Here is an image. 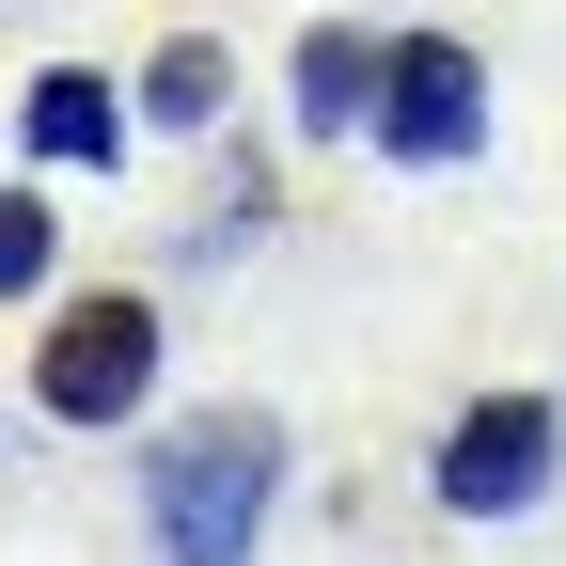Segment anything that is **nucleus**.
Masks as SVG:
<instances>
[{"mask_svg": "<svg viewBox=\"0 0 566 566\" xmlns=\"http://www.w3.org/2000/svg\"><path fill=\"white\" fill-rule=\"evenodd\" d=\"M283 488H300V441H283V409L205 394L189 424H158V441H142L126 504H142V551H158V566H268Z\"/></svg>", "mask_w": 566, "mask_h": 566, "instance_id": "1", "label": "nucleus"}, {"mask_svg": "<svg viewBox=\"0 0 566 566\" xmlns=\"http://www.w3.org/2000/svg\"><path fill=\"white\" fill-rule=\"evenodd\" d=\"M158 378H174V315L142 300V283H95V300L32 315V424H63V441L158 424Z\"/></svg>", "mask_w": 566, "mask_h": 566, "instance_id": "2", "label": "nucleus"}, {"mask_svg": "<svg viewBox=\"0 0 566 566\" xmlns=\"http://www.w3.org/2000/svg\"><path fill=\"white\" fill-rule=\"evenodd\" d=\"M424 504H441L457 535H520L566 504V394H457L441 441H424Z\"/></svg>", "mask_w": 566, "mask_h": 566, "instance_id": "3", "label": "nucleus"}, {"mask_svg": "<svg viewBox=\"0 0 566 566\" xmlns=\"http://www.w3.org/2000/svg\"><path fill=\"white\" fill-rule=\"evenodd\" d=\"M488 142H504V111H488V48L472 32H394V80H378V158L409 189L472 174Z\"/></svg>", "mask_w": 566, "mask_h": 566, "instance_id": "4", "label": "nucleus"}, {"mask_svg": "<svg viewBox=\"0 0 566 566\" xmlns=\"http://www.w3.org/2000/svg\"><path fill=\"white\" fill-rule=\"evenodd\" d=\"M378 80H394V32H363V17H315L283 48V126H300V158L378 142Z\"/></svg>", "mask_w": 566, "mask_h": 566, "instance_id": "5", "label": "nucleus"}, {"mask_svg": "<svg viewBox=\"0 0 566 566\" xmlns=\"http://www.w3.org/2000/svg\"><path fill=\"white\" fill-rule=\"evenodd\" d=\"M126 142H142V95H111L95 63H32L17 80V158L32 174H126Z\"/></svg>", "mask_w": 566, "mask_h": 566, "instance_id": "6", "label": "nucleus"}, {"mask_svg": "<svg viewBox=\"0 0 566 566\" xmlns=\"http://www.w3.org/2000/svg\"><path fill=\"white\" fill-rule=\"evenodd\" d=\"M126 95H142V142H221V126H237V48L189 17V32L142 48V80H126Z\"/></svg>", "mask_w": 566, "mask_h": 566, "instance_id": "7", "label": "nucleus"}, {"mask_svg": "<svg viewBox=\"0 0 566 566\" xmlns=\"http://www.w3.org/2000/svg\"><path fill=\"white\" fill-rule=\"evenodd\" d=\"M48 283H63V221H48V189H0V300L48 315Z\"/></svg>", "mask_w": 566, "mask_h": 566, "instance_id": "8", "label": "nucleus"}]
</instances>
